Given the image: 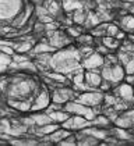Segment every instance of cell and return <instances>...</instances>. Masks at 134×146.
Here are the masks:
<instances>
[{
  "instance_id": "cell-1",
  "label": "cell",
  "mask_w": 134,
  "mask_h": 146,
  "mask_svg": "<svg viewBox=\"0 0 134 146\" xmlns=\"http://www.w3.org/2000/svg\"><path fill=\"white\" fill-rule=\"evenodd\" d=\"M66 111L73 113V114H77V115H82L85 117L88 121H92L95 117V111L89 107V106H85L80 102H67L66 103Z\"/></svg>"
},
{
  "instance_id": "cell-2",
  "label": "cell",
  "mask_w": 134,
  "mask_h": 146,
  "mask_svg": "<svg viewBox=\"0 0 134 146\" xmlns=\"http://www.w3.org/2000/svg\"><path fill=\"white\" fill-rule=\"evenodd\" d=\"M103 100V95L98 93V92H85L82 95H80V98H77V102L85 104V106H98L100 102Z\"/></svg>"
},
{
  "instance_id": "cell-3",
  "label": "cell",
  "mask_w": 134,
  "mask_h": 146,
  "mask_svg": "<svg viewBox=\"0 0 134 146\" xmlns=\"http://www.w3.org/2000/svg\"><path fill=\"white\" fill-rule=\"evenodd\" d=\"M103 64V57L98 54V53H92L88 57H85L84 63H82V67L88 68V70H95V68L100 67Z\"/></svg>"
},
{
  "instance_id": "cell-4",
  "label": "cell",
  "mask_w": 134,
  "mask_h": 146,
  "mask_svg": "<svg viewBox=\"0 0 134 146\" xmlns=\"http://www.w3.org/2000/svg\"><path fill=\"white\" fill-rule=\"evenodd\" d=\"M73 90L71 89H57L55 90V95L52 98V100L57 103V104H63V103H67L70 102V99L73 98Z\"/></svg>"
},
{
  "instance_id": "cell-5",
  "label": "cell",
  "mask_w": 134,
  "mask_h": 146,
  "mask_svg": "<svg viewBox=\"0 0 134 146\" xmlns=\"http://www.w3.org/2000/svg\"><path fill=\"white\" fill-rule=\"evenodd\" d=\"M119 95L124 100H133L134 99V92L130 84H123L119 86Z\"/></svg>"
},
{
  "instance_id": "cell-6",
  "label": "cell",
  "mask_w": 134,
  "mask_h": 146,
  "mask_svg": "<svg viewBox=\"0 0 134 146\" xmlns=\"http://www.w3.org/2000/svg\"><path fill=\"white\" fill-rule=\"evenodd\" d=\"M48 104H49V95L46 92H42L38 96V99L35 100V103H34V106L31 109L32 110H42L45 107H48Z\"/></svg>"
},
{
  "instance_id": "cell-7",
  "label": "cell",
  "mask_w": 134,
  "mask_h": 146,
  "mask_svg": "<svg viewBox=\"0 0 134 146\" xmlns=\"http://www.w3.org/2000/svg\"><path fill=\"white\" fill-rule=\"evenodd\" d=\"M49 117L53 123H57V124H62L64 123L66 120H68V111H62V110H53V111L49 113Z\"/></svg>"
},
{
  "instance_id": "cell-8",
  "label": "cell",
  "mask_w": 134,
  "mask_h": 146,
  "mask_svg": "<svg viewBox=\"0 0 134 146\" xmlns=\"http://www.w3.org/2000/svg\"><path fill=\"white\" fill-rule=\"evenodd\" d=\"M100 81H102V78H100V75L98 74V72H85V82H87V85L88 86H99L100 85Z\"/></svg>"
},
{
  "instance_id": "cell-9",
  "label": "cell",
  "mask_w": 134,
  "mask_h": 146,
  "mask_svg": "<svg viewBox=\"0 0 134 146\" xmlns=\"http://www.w3.org/2000/svg\"><path fill=\"white\" fill-rule=\"evenodd\" d=\"M57 47L52 45H46V43H39L34 47V53L35 54H42V53H55Z\"/></svg>"
},
{
  "instance_id": "cell-10",
  "label": "cell",
  "mask_w": 134,
  "mask_h": 146,
  "mask_svg": "<svg viewBox=\"0 0 134 146\" xmlns=\"http://www.w3.org/2000/svg\"><path fill=\"white\" fill-rule=\"evenodd\" d=\"M124 78V68L122 66L112 67V81L111 82H120Z\"/></svg>"
},
{
  "instance_id": "cell-11",
  "label": "cell",
  "mask_w": 134,
  "mask_h": 146,
  "mask_svg": "<svg viewBox=\"0 0 134 146\" xmlns=\"http://www.w3.org/2000/svg\"><path fill=\"white\" fill-rule=\"evenodd\" d=\"M70 135V132H67L66 128H59L57 131H55L53 134L50 135V139L53 141V142H62V139H64V138H67Z\"/></svg>"
},
{
  "instance_id": "cell-12",
  "label": "cell",
  "mask_w": 134,
  "mask_h": 146,
  "mask_svg": "<svg viewBox=\"0 0 134 146\" xmlns=\"http://www.w3.org/2000/svg\"><path fill=\"white\" fill-rule=\"evenodd\" d=\"M102 42H103V46H106L108 49H117L119 45H120V40L116 39V38H113V36H106V38H103Z\"/></svg>"
},
{
  "instance_id": "cell-13",
  "label": "cell",
  "mask_w": 134,
  "mask_h": 146,
  "mask_svg": "<svg viewBox=\"0 0 134 146\" xmlns=\"http://www.w3.org/2000/svg\"><path fill=\"white\" fill-rule=\"evenodd\" d=\"M63 7L66 11H73L81 9V3L78 0H63Z\"/></svg>"
},
{
  "instance_id": "cell-14",
  "label": "cell",
  "mask_w": 134,
  "mask_h": 146,
  "mask_svg": "<svg viewBox=\"0 0 134 146\" xmlns=\"http://www.w3.org/2000/svg\"><path fill=\"white\" fill-rule=\"evenodd\" d=\"M32 118H34V123L38 124V125H41V127H44L46 124L52 123L49 114H48V115H46V114H38V115H32Z\"/></svg>"
},
{
  "instance_id": "cell-15",
  "label": "cell",
  "mask_w": 134,
  "mask_h": 146,
  "mask_svg": "<svg viewBox=\"0 0 134 146\" xmlns=\"http://www.w3.org/2000/svg\"><path fill=\"white\" fill-rule=\"evenodd\" d=\"M116 125H119L120 128H130L133 125V121L129 115H124V117H120V118H116Z\"/></svg>"
},
{
  "instance_id": "cell-16",
  "label": "cell",
  "mask_w": 134,
  "mask_h": 146,
  "mask_svg": "<svg viewBox=\"0 0 134 146\" xmlns=\"http://www.w3.org/2000/svg\"><path fill=\"white\" fill-rule=\"evenodd\" d=\"M85 20H87V14L82 11L81 9H78L74 11V15H73V21L76 24H84L85 23Z\"/></svg>"
},
{
  "instance_id": "cell-17",
  "label": "cell",
  "mask_w": 134,
  "mask_h": 146,
  "mask_svg": "<svg viewBox=\"0 0 134 146\" xmlns=\"http://www.w3.org/2000/svg\"><path fill=\"white\" fill-rule=\"evenodd\" d=\"M9 104H10L13 109H17V110H20V111H28L31 107H29V104L28 103H22V102H13V100H10L9 102Z\"/></svg>"
},
{
  "instance_id": "cell-18",
  "label": "cell",
  "mask_w": 134,
  "mask_h": 146,
  "mask_svg": "<svg viewBox=\"0 0 134 146\" xmlns=\"http://www.w3.org/2000/svg\"><path fill=\"white\" fill-rule=\"evenodd\" d=\"M60 127H59V124L57 123H49V124H46V125H44L42 128H41V132L42 134H53L55 131H57Z\"/></svg>"
},
{
  "instance_id": "cell-19",
  "label": "cell",
  "mask_w": 134,
  "mask_h": 146,
  "mask_svg": "<svg viewBox=\"0 0 134 146\" xmlns=\"http://www.w3.org/2000/svg\"><path fill=\"white\" fill-rule=\"evenodd\" d=\"M123 27L127 32H134V17L129 15L123 20Z\"/></svg>"
},
{
  "instance_id": "cell-20",
  "label": "cell",
  "mask_w": 134,
  "mask_h": 146,
  "mask_svg": "<svg viewBox=\"0 0 134 146\" xmlns=\"http://www.w3.org/2000/svg\"><path fill=\"white\" fill-rule=\"evenodd\" d=\"M87 134H89L91 136H94L95 139H105L106 138V132L102 129H91V131H85Z\"/></svg>"
},
{
  "instance_id": "cell-21",
  "label": "cell",
  "mask_w": 134,
  "mask_h": 146,
  "mask_svg": "<svg viewBox=\"0 0 134 146\" xmlns=\"http://www.w3.org/2000/svg\"><path fill=\"white\" fill-rule=\"evenodd\" d=\"M84 81H85V74H84L82 71L76 72V75H74V78H73V84L77 86L80 84H84Z\"/></svg>"
},
{
  "instance_id": "cell-22",
  "label": "cell",
  "mask_w": 134,
  "mask_h": 146,
  "mask_svg": "<svg viewBox=\"0 0 134 146\" xmlns=\"http://www.w3.org/2000/svg\"><path fill=\"white\" fill-rule=\"evenodd\" d=\"M117 32H119V28L116 27V25H113V24H109L108 25V28H106V34H108V36H116L117 35Z\"/></svg>"
},
{
  "instance_id": "cell-23",
  "label": "cell",
  "mask_w": 134,
  "mask_h": 146,
  "mask_svg": "<svg viewBox=\"0 0 134 146\" xmlns=\"http://www.w3.org/2000/svg\"><path fill=\"white\" fill-rule=\"evenodd\" d=\"M46 9H48V11L50 13V14H56V13L59 11V6H57V3H56L55 0H50L49 1V6H46Z\"/></svg>"
},
{
  "instance_id": "cell-24",
  "label": "cell",
  "mask_w": 134,
  "mask_h": 146,
  "mask_svg": "<svg viewBox=\"0 0 134 146\" xmlns=\"http://www.w3.org/2000/svg\"><path fill=\"white\" fill-rule=\"evenodd\" d=\"M48 77L55 79V81H59V82H64V81H66V77H64L63 74H59V72H57V74H56V72H49Z\"/></svg>"
},
{
  "instance_id": "cell-25",
  "label": "cell",
  "mask_w": 134,
  "mask_h": 146,
  "mask_svg": "<svg viewBox=\"0 0 134 146\" xmlns=\"http://www.w3.org/2000/svg\"><path fill=\"white\" fill-rule=\"evenodd\" d=\"M78 40L84 45H91L92 43V36L91 35H80L78 36Z\"/></svg>"
},
{
  "instance_id": "cell-26",
  "label": "cell",
  "mask_w": 134,
  "mask_h": 146,
  "mask_svg": "<svg viewBox=\"0 0 134 146\" xmlns=\"http://www.w3.org/2000/svg\"><path fill=\"white\" fill-rule=\"evenodd\" d=\"M102 78L106 81H112V67H105L102 70Z\"/></svg>"
},
{
  "instance_id": "cell-27",
  "label": "cell",
  "mask_w": 134,
  "mask_h": 146,
  "mask_svg": "<svg viewBox=\"0 0 134 146\" xmlns=\"http://www.w3.org/2000/svg\"><path fill=\"white\" fill-rule=\"evenodd\" d=\"M0 52H3V53H6V54H9V56H13V54H14L13 49H11L9 45H0Z\"/></svg>"
},
{
  "instance_id": "cell-28",
  "label": "cell",
  "mask_w": 134,
  "mask_h": 146,
  "mask_svg": "<svg viewBox=\"0 0 134 146\" xmlns=\"http://www.w3.org/2000/svg\"><path fill=\"white\" fill-rule=\"evenodd\" d=\"M31 49V43H22V45L17 46V52L18 53H25V52H28Z\"/></svg>"
},
{
  "instance_id": "cell-29",
  "label": "cell",
  "mask_w": 134,
  "mask_h": 146,
  "mask_svg": "<svg viewBox=\"0 0 134 146\" xmlns=\"http://www.w3.org/2000/svg\"><path fill=\"white\" fill-rule=\"evenodd\" d=\"M126 72L127 74H134V60H130L126 64Z\"/></svg>"
},
{
  "instance_id": "cell-30",
  "label": "cell",
  "mask_w": 134,
  "mask_h": 146,
  "mask_svg": "<svg viewBox=\"0 0 134 146\" xmlns=\"http://www.w3.org/2000/svg\"><path fill=\"white\" fill-rule=\"evenodd\" d=\"M45 28H46L48 31H56V29H57V25L53 24V23H48L46 25H45Z\"/></svg>"
},
{
  "instance_id": "cell-31",
  "label": "cell",
  "mask_w": 134,
  "mask_h": 146,
  "mask_svg": "<svg viewBox=\"0 0 134 146\" xmlns=\"http://www.w3.org/2000/svg\"><path fill=\"white\" fill-rule=\"evenodd\" d=\"M14 61H17V63H25V61H28V60L22 56H14Z\"/></svg>"
},
{
  "instance_id": "cell-32",
  "label": "cell",
  "mask_w": 134,
  "mask_h": 146,
  "mask_svg": "<svg viewBox=\"0 0 134 146\" xmlns=\"http://www.w3.org/2000/svg\"><path fill=\"white\" fill-rule=\"evenodd\" d=\"M126 81H127V84H133V82H134L133 74H129V77H126Z\"/></svg>"
},
{
  "instance_id": "cell-33",
  "label": "cell",
  "mask_w": 134,
  "mask_h": 146,
  "mask_svg": "<svg viewBox=\"0 0 134 146\" xmlns=\"http://www.w3.org/2000/svg\"><path fill=\"white\" fill-rule=\"evenodd\" d=\"M124 36H126V34H124V32H120V31H119V32H117V35H116L115 38H116V39H119V40H122Z\"/></svg>"
},
{
  "instance_id": "cell-34",
  "label": "cell",
  "mask_w": 134,
  "mask_h": 146,
  "mask_svg": "<svg viewBox=\"0 0 134 146\" xmlns=\"http://www.w3.org/2000/svg\"><path fill=\"white\" fill-rule=\"evenodd\" d=\"M127 1H134V0H127Z\"/></svg>"
}]
</instances>
